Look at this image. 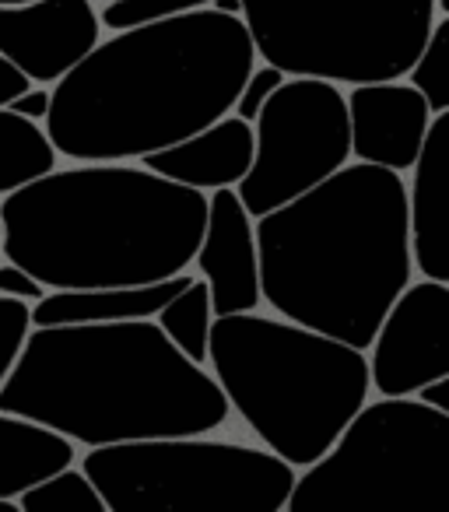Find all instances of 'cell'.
Wrapping results in <instances>:
<instances>
[{"label":"cell","mask_w":449,"mask_h":512,"mask_svg":"<svg viewBox=\"0 0 449 512\" xmlns=\"http://www.w3.org/2000/svg\"><path fill=\"white\" fill-rule=\"evenodd\" d=\"M435 11V0H243V22L260 60L288 78L337 85L411 74Z\"/></svg>","instance_id":"8"},{"label":"cell","mask_w":449,"mask_h":512,"mask_svg":"<svg viewBox=\"0 0 449 512\" xmlns=\"http://www.w3.org/2000/svg\"><path fill=\"white\" fill-rule=\"evenodd\" d=\"M11 109L29 116V120L46 123V116H50V109H53V92L50 88H29V92H22L15 102H11Z\"/></svg>","instance_id":"27"},{"label":"cell","mask_w":449,"mask_h":512,"mask_svg":"<svg viewBox=\"0 0 449 512\" xmlns=\"http://www.w3.org/2000/svg\"><path fill=\"white\" fill-rule=\"evenodd\" d=\"M81 467L102 491L109 512H285L299 481V467L267 446L204 435L92 446Z\"/></svg>","instance_id":"7"},{"label":"cell","mask_w":449,"mask_h":512,"mask_svg":"<svg viewBox=\"0 0 449 512\" xmlns=\"http://www.w3.org/2000/svg\"><path fill=\"white\" fill-rule=\"evenodd\" d=\"M0 512H22V502L18 498H0Z\"/></svg>","instance_id":"30"},{"label":"cell","mask_w":449,"mask_h":512,"mask_svg":"<svg viewBox=\"0 0 449 512\" xmlns=\"http://www.w3.org/2000/svg\"><path fill=\"white\" fill-rule=\"evenodd\" d=\"M57 155L50 130L39 127V120H29L11 106L0 109V197L53 172Z\"/></svg>","instance_id":"18"},{"label":"cell","mask_w":449,"mask_h":512,"mask_svg":"<svg viewBox=\"0 0 449 512\" xmlns=\"http://www.w3.org/2000/svg\"><path fill=\"white\" fill-rule=\"evenodd\" d=\"M29 88H32L29 74H25L11 57H4V53H0V109L11 106V102H15L22 92H29Z\"/></svg>","instance_id":"26"},{"label":"cell","mask_w":449,"mask_h":512,"mask_svg":"<svg viewBox=\"0 0 449 512\" xmlns=\"http://www.w3.org/2000/svg\"><path fill=\"white\" fill-rule=\"evenodd\" d=\"M18 502H22V512H109L106 498L95 488L88 470H78L74 463L50 474L46 481L32 484L29 491H22Z\"/></svg>","instance_id":"20"},{"label":"cell","mask_w":449,"mask_h":512,"mask_svg":"<svg viewBox=\"0 0 449 512\" xmlns=\"http://www.w3.org/2000/svg\"><path fill=\"white\" fill-rule=\"evenodd\" d=\"M211 8L225 11V15H243V0H214Z\"/></svg>","instance_id":"29"},{"label":"cell","mask_w":449,"mask_h":512,"mask_svg":"<svg viewBox=\"0 0 449 512\" xmlns=\"http://www.w3.org/2000/svg\"><path fill=\"white\" fill-rule=\"evenodd\" d=\"M0 242H4V225H0ZM0 253H4V249H0Z\"/></svg>","instance_id":"33"},{"label":"cell","mask_w":449,"mask_h":512,"mask_svg":"<svg viewBox=\"0 0 449 512\" xmlns=\"http://www.w3.org/2000/svg\"><path fill=\"white\" fill-rule=\"evenodd\" d=\"M190 274L151 281V285H116V288H53L32 302L36 327L60 323H113V320H155L162 306L190 285Z\"/></svg>","instance_id":"16"},{"label":"cell","mask_w":449,"mask_h":512,"mask_svg":"<svg viewBox=\"0 0 449 512\" xmlns=\"http://www.w3.org/2000/svg\"><path fill=\"white\" fill-rule=\"evenodd\" d=\"M421 400H428V404H435L439 411H446L449 414V376H442V379H435L432 386H425V390L418 393Z\"/></svg>","instance_id":"28"},{"label":"cell","mask_w":449,"mask_h":512,"mask_svg":"<svg viewBox=\"0 0 449 512\" xmlns=\"http://www.w3.org/2000/svg\"><path fill=\"white\" fill-rule=\"evenodd\" d=\"M285 512H449V414L421 397L365 400Z\"/></svg>","instance_id":"6"},{"label":"cell","mask_w":449,"mask_h":512,"mask_svg":"<svg viewBox=\"0 0 449 512\" xmlns=\"http://www.w3.org/2000/svg\"><path fill=\"white\" fill-rule=\"evenodd\" d=\"M207 228L193 256L197 271L211 285L214 316L253 313L264 302L260 285V246L253 214L246 211L236 186L211 190Z\"/></svg>","instance_id":"12"},{"label":"cell","mask_w":449,"mask_h":512,"mask_svg":"<svg viewBox=\"0 0 449 512\" xmlns=\"http://www.w3.org/2000/svg\"><path fill=\"white\" fill-rule=\"evenodd\" d=\"M257 67L243 15L197 8L99 39L53 88V144L74 162H127L229 116Z\"/></svg>","instance_id":"1"},{"label":"cell","mask_w":449,"mask_h":512,"mask_svg":"<svg viewBox=\"0 0 449 512\" xmlns=\"http://www.w3.org/2000/svg\"><path fill=\"white\" fill-rule=\"evenodd\" d=\"M32 309L25 299H11V295H0V386L11 376L18 355H22L25 341L32 334Z\"/></svg>","instance_id":"23"},{"label":"cell","mask_w":449,"mask_h":512,"mask_svg":"<svg viewBox=\"0 0 449 512\" xmlns=\"http://www.w3.org/2000/svg\"><path fill=\"white\" fill-rule=\"evenodd\" d=\"M435 8H439V11H446V15H449V0H435Z\"/></svg>","instance_id":"31"},{"label":"cell","mask_w":449,"mask_h":512,"mask_svg":"<svg viewBox=\"0 0 449 512\" xmlns=\"http://www.w3.org/2000/svg\"><path fill=\"white\" fill-rule=\"evenodd\" d=\"M372 390L418 397L449 376V281L421 278L400 292L369 344Z\"/></svg>","instance_id":"10"},{"label":"cell","mask_w":449,"mask_h":512,"mask_svg":"<svg viewBox=\"0 0 449 512\" xmlns=\"http://www.w3.org/2000/svg\"><path fill=\"white\" fill-rule=\"evenodd\" d=\"M411 176V246L421 278L449 281V109L432 116Z\"/></svg>","instance_id":"15"},{"label":"cell","mask_w":449,"mask_h":512,"mask_svg":"<svg viewBox=\"0 0 449 512\" xmlns=\"http://www.w3.org/2000/svg\"><path fill=\"white\" fill-rule=\"evenodd\" d=\"M285 78H288V74L281 71V67L267 64V60L260 67H253L250 78H246V85H243V92H239L236 109H232V113L243 116V120H250V123H257L260 109H264L267 99H271V95L278 92L281 85H285Z\"/></svg>","instance_id":"24"},{"label":"cell","mask_w":449,"mask_h":512,"mask_svg":"<svg viewBox=\"0 0 449 512\" xmlns=\"http://www.w3.org/2000/svg\"><path fill=\"white\" fill-rule=\"evenodd\" d=\"M351 155L358 162L407 172L432 127V106L411 81H365L348 92Z\"/></svg>","instance_id":"13"},{"label":"cell","mask_w":449,"mask_h":512,"mask_svg":"<svg viewBox=\"0 0 449 512\" xmlns=\"http://www.w3.org/2000/svg\"><path fill=\"white\" fill-rule=\"evenodd\" d=\"M50 288L29 274L22 264L8 260V264H0V295H11V299H25V302H39Z\"/></svg>","instance_id":"25"},{"label":"cell","mask_w":449,"mask_h":512,"mask_svg":"<svg viewBox=\"0 0 449 512\" xmlns=\"http://www.w3.org/2000/svg\"><path fill=\"white\" fill-rule=\"evenodd\" d=\"M257 246L274 313L365 351L414 278L411 190L397 169L355 158L260 214Z\"/></svg>","instance_id":"2"},{"label":"cell","mask_w":449,"mask_h":512,"mask_svg":"<svg viewBox=\"0 0 449 512\" xmlns=\"http://www.w3.org/2000/svg\"><path fill=\"white\" fill-rule=\"evenodd\" d=\"M0 4H25V0H0Z\"/></svg>","instance_id":"32"},{"label":"cell","mask_w":449,"mask_h":512,"mask_svg":"<svg viewBox=\"0 0 449 512\" xmlns=\"http://www.w3.org/2000/svg\"><path fill=\"white\" fill-rule=\"evenodd\" d=\"M253 151H257L253 123L229 113L221 116V120H214L211 127L169 144V148L144 155L141 165H148L158 176H169L176 183L197 186V190L211 193L221 190V186L243 183V176L253 165Z\"/></svg>","instance_id":"14"},{"label":"cell","mask_w":449,"mask_h":512,"mask_svg":"<svg viewBox=\"0 0 449 512\" xmlns=\"http://www.w3.org/2000/svg\"><path fill=\"white\" fill-rule=\"evenodd\" d=\"M214 0H109L102 8V25L109 32L134 29V25L162 22L172 15H186V11L211 8Z\"/></svg>","instance_id":"22"},{"label":"cell","mask_w":449,"mask_h":512,"mask_svg":"<svg viewBox=\"0 0 449 512\" xmlns=\"http://www.w3.org/2000/svg\"><path fill=\"white\" fill-rule=\"evenodd\" d=\"M162 323L165 334L176 341V348L186 358L204 365L207 351H211V327H214V302H211V285L193 278L186 288H179L169 302L162 306V313L155 316Z\"/></svg>","instance_id":"19"},{"label":"cell","mask_w":449,"mask_h":512,"mask_svg":"<svg viewBox=\"0 0 449 512\" xmlns=\"http://www.w3.org/2000/svg\"><path fill=\"white\" fill-rule=\"evenodd\" d=\"M0 411L25 414L78 446L207 435L232 404L204 365L186 358L158 320L36 327L11 376Z\"/></svg>","instance_id":"3"},{"label":"cell","mask_w":449,"mask_h":512,"mask_svg":"<svg viewBox=\"0 0 449 512\" xmlns=\"http://www.w3.org/2000/svg\"><path fill=\"white\" fill-rule=\"evenodd\" d=\"M253 165L236 186L253 218L302 197L351 162L348 95L327 78H285L257 123Z\"/></svg>","instance_id":"9"},{"label":"cell","mask_w":449,"mask_h":512,"mask_svg":"<svg viewBox=\"0 0 449 512\" xmlns=\"http://www.w3.org/2000/svg\"><path fill=\"white\" fill-rule=\"evenodd\" d=\"M207 204L204 190L148 165L81 162L0 200V249L50 292L151 285L193 264Z\"/></svg>","instance_id":"4"},{"label":"cell","mask_w":449,"mask_h":512,"mask_svg":"<svg viewBox=\"0 0 449 512\" xmlns=\"http://www.w3.org/2000/svg\"><path fill=\"white\" fill-rule=\"evenodd\" d=\"M207 365L232 411L292 467L320 460L372 393L362 348L257 309L214 316Z\"/></svg>","instance_id":"5"},{"label":"cell","mask_w":449,"mask_h":512,"mask_svg":"<svg viewBox=\"0 0 449 512\" xmlns=\"http://www.w3.org/2000/svg\"><path fill=\"white\" fill-rule=\"evenodd\" d=\"M78 460V442L25 414L0 411V498H22L32 484Z\"/></svg>","instance_id":"17"},{"label":"cell","mask_w":449,"mask_h":512,"mask_svg":"<svg viewBox=\"0 0 449 512\" xmlns=\"http://www.w3.org/2000/svg\"><path fill=\"white\" fill-rule=\"evenodd\" d=\"M102 15L92 0H25L0 4V53L36 85L71 74L99 46Z\"/></svg>","instance_id":"11"},{"label":"cell","mask_w":449,"mask_h":512,"mask_svg":"<svg viewBox=\"0 0 449 512\" xmlns=\"http://www.w3.org/2000/svg\"><path fill=\"white\" fill-rule=\"evenodd\" d=\"M411 85L421 88L432 113L449 109V15H442L428 32L425 50L411 67Z\"/></svg>","instance_id":"21"}]
</instances>
